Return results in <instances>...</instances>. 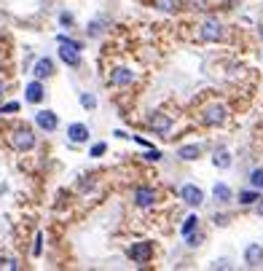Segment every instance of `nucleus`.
<instances>
[{
    "mask_svg": "<svg viewBox=\"0 0 263 271\" xmlns=\"http://www.w3.org/2000/svg\"><path fill=\"white\" fill-rule=\"evenodd\" d=\"M59 43H62V49H59V57L67 62V65H78L81 62V46L75 43V41H67L65 35H59Z\"/></svg>",
    "mask_w": 263,
    "mask_h": 271,
    "instance_id": "obj_1",
    "label": "nucleus"
},
{
    "mask_svg": "<svg viewBox=\"0 0 263 271\" xmlns=\"http://www.w3.org/2000/svg\"><path fill=\"white\" fill-rule=\"evenodd\" d=\"M151 252H153L151 242H137V244H132V247H129V258L135 260V263H148Z\"/></svg>",
    "mask_w": 263,
    "mask_h": 271,
    "instance_id": "obj_2",
    "label": "nucleus"
},
{
    "mask_svg": "<svg viewBox=\"0 0 263 271\" xmlns=\"http://www.w3.org/2000/svg\"><path fill=\"white\" fill-rule=\"evenodd\" d=\"M11 143H14V148H17V151H30L35 145V134H33V131H27V129H19V131H14Z\"/></svg>",
    "mask_w": 263,
    "mask_h": 271,
    "instance_id": "obj_3",
    "label": "nucleus"
},
{
    "mask_svg": "<svg viewBox=\"0 0 263 271\" xmlns=\"http://www.w3.org/2000/svg\"><path fill=\"white\" fill-rule=\"evenodd\" d=\"M226 121V107L223 105H210L204 110V123H210V126H218V123Z\"/></svg>",
    "mask_w": 263,
    "mask_h": 271,
    "instance_id": "obj_4",
    "label": "nucleus"
},
{
    "mask_svg": "<svg viewBox=\"0 0 263 271\" xmlns=\"http://www.w3.org/2000/svg\"><path fill=\"white\" fill-rule=\"evenodd\" d=\"M180 196L185 204H191V207H199L204 201V193L196 188V185H183V191H180Z\"/></svg>",
    "mask_w": 263,
    "mask_h": 271,
    "instance_id": "obj_5",
    "label": "nucleus"
},
{
    "mask_svg": "<svg viewBox=\"0 0 263 271\" xmlns=\"http://www.w3.org/2000/svg\"><path fill=\"white\" fill-rule=\"evenodd\" d=\"M148 126L153 131H159V134H167L169 126H172V121H169V115H164V113H153L148 118Z\"/></svg>",
    "mask_w": 263,
    "mask_h": 271,
    "instance_id": "obj_6",
    "label": "nucleus"
},
{
    "mask_svg": "<svg viewBox=\"0 0 263 271\" xmlns=\"http://www.w3.org/2000/svg\"><path fill=\"white\" fill-rule=\"evenodd\" d=\"M35 123L41 129H46V131H54V129H57V115H54L51 110H41L35 115Z\"/></svg>",
    "mask_w": 263,
    "mask_h": 271,
    "instance_id": "obj_7",
    "label": "nucleus"
},
{
    "mask_svg": "<svg viewBox=\"0 0 263 271\" xmlns=\"http://www.w3.org/2000/svg\"><path fill=\"white\" fill-rule=\"evenodd\" d=\"M135 201H137V207L148 210V207H153V201H156V193H153L151 188H137V193H135Z\"/></svg>",
    "mask_w": 263,
    "mask_h": 271,
    "instance_id": "obj_8",
    "label": "nucleus"
},
{
    "mask_svg": "<svg viewBox=\"0 0 263 271\" xmlns=\"http://www.w3.org/2000/svg\"><path fill=\"white\" fill-rule=\"evenodd\" d=\"M220 35H223V30L218 22H204L202 25V38L204 41H220Z\"/></svg>",
    "mask_w": 263,
    "mask_h": 271,
    "instance_id": "obj_9",
    "label": "nucleus"
},
{
    "mask_svg": "<svg viewBox=\"0 0 263 271\" xmlns=\"http://www.w3.org/2000/svg\"><path fill=\"white\" fill-rule=\"evenodd\" d=\"M244 260H247V266H260V260H263V247L260 244H250L244 250Z\"/></svg>",
    "mask_w": 263,
    "mask_h": 271,
    "instance_id": "obj_10",
    "label": "nucleus"
},
{
    "mask_svg": "<svg viewBox=\"0 0 263 271\" xmlns=\"http://www.w3.org/2000/svg\"><path fill=\"white\" fill-rule=\"evenodd\" d=\"M132 78H135V73H132L129 67H118V70L110 75V83H115V86H126V83H132Z\"/></svg>",
    "mask_w": 263,
    "mask_h": 271,
    "instance_id": "obj_11",
    "label": "nucleus"
},
{
    "mask_svg": "<svg viewBox=\"0 0 263 271\" xmlns=\"http://www.w3.org/2000/svg\"><path fill=\"white\" fill-rule=\"evenodd\" d=\"M67 134H70V140H73V143H83V140L89 137V129L83 126V123H73V126L67 129Z\"/></svg>",
    "mask_w": 263,
    "mask_h": 271,
    "instance_id": "obj_12",
    "label": "nucleus"
},
{
    "mask_svg": "<svg viewBox=\"0 0 263 271\" xmlns=\"http://www.w3.org/2000/svg\"><path fill=\"white\" fill-rule=\"evenodd\" d=\"M51 70H54L51 59H38V65H35V78H49Z\"/></svg>",
    "mask_w": 263,
    "mask_h": 271,
    "instance_id": "obj_13",
    "label": "nucleus"
},
{
    "mask_svg": "<svg viewBox=\"0 0 263 271\" xmlns=\"http://www.w3.org/2000/svg\"><path fill=\"white\" fill-rule=\"evenodd\" d=\"M41 99H43V86L38 81H33L27 86V102H41Z\"/></svg>",
    "mask_w": 263,
    "mask_h": 271,
    "instance_id": "obj_14",
    "label": "nucleus"
},
{
    "mask_svg": "<svg viewBox=\"0 0 263 271\" xmlns=\"http://www.w3.org/2000/svg\"><path fill=\"white\" fill-rule=\"evenodd\" d=\"M215 167H220V169H228L231 167V153L226 148H220L218 153H215Z\"/></svg>",
    "mask_w": 263,
    "mask_h": 271,
    "instance_id": "obj_15",
    "label": "nucleus"
},
{
    "mask_svg": "<svg viewBox=\"0 0 263 271\" xmlns=\"http://www.w3.org/2000/svg\"><path fill=\"white\" fill-rule=\"evenodd\" d=\"M212 196L218 199V201H228V199H231V188H228L226 183H218V185L212 188Z\"/></svg>",
    "mask_w": 263,
    "mask_h": 271,
    "instance_id": "obj_16",
    "label": "nucleus"
},
{
    "mask_svg": "<svg viewBox=\"0 0 263 271\" xmlns=\"http://www.w3.org/2000/svg\"><path fill=\"white\" fill-rule=\"evenodd\" d=\"M180 159H185V161L199 159V145H183V148H180Z\"/></svg>",
    "mask_w": 263,
    "mask_h": 271,
    "instance_id": "obj_17",
    "label": "nucleus"
},
{
    "mask_svg": "<svg viewBox=\"0 0 263 271\" xmlns=\"http://www.w3.org/2000/svg\"><path fill=\"white\" fill-rule=\"evenodd\" d=\"M196 223H199V218H196V215H191V218H185V223H183V236H191V231L196 228Z\"/></svg>",
    "mask_w": 263,
    "mask_h": 271,
    "instance_id": "obj_18",
    "label": "nucleus"
},
{
    "mask_svg": "<svg viewBox=\"0 0 263 271\" xmlns=\"http://www.w3.org/2000/svg\"><path fill=\"white\" fill-rule=\"evenodd\" d=\"M255 199H258V193H252V191H242V193H239V204H252Z\"/></svg>",
    "mask_w": 263,
    "mask_h": 271,
    "instance_id": "obj_19",
    "label": "nucleus"
},
{
    "mask_svg": "<svg viewBox=\"0 0 263 271\" xmlns=\"http://www.w3.org/2000/svg\"><path fill=\"white\" fill-rule=\"evenodd\" d=\"M156 6H159L161 11H175L177 0H156Z\"/></svg>",
    "mask_w": 263,
    "mask_h": 271,
    "instance_id": "obj_20",
    "label": "nucleus"
},
{
    "mask_svg": "<svg viewBox=\"0 0 263 271\" xmlns=\"http://www.w3.org/2000/svg\"><path fill=\"white\" fill-rule=\"evenodd\" d=\"M252 185L258 191H263V169H255V172H252Z\"/></svg>",
    "mask_w": 263,
    "mask_h": 271,
    "instance_id": "obj_21",
    "label": "nucleus"
},
{
    "mask_svg": "<svg viewBox=\"0 0 263 271\" xmlns=\"http://www.w3.org/2000/svg\"><path fill=\"white\" fill-rule=\"evenodd\" d=\"M81 105H83V107H94V105H97V99L91 97V94H81Z\"/></svg>",
    "mask_w": 263,
    "mask_h": 271,
    "instance_id": "obj_22",
    "label": "nucleus"
},
{
    "mask_svg": "<svg viewBox=\"0 0 263 271\" xmlns=\"http://www.w3.org/2000/svg\"><path fill=\"white\" fill-rule=\"evenodd\" d=\"M17 110H19V102H9L0 107V113H17Z\"/></svg>",
    "mask_w": 263,
    "mask_h": 271,
    "instance_id": "obj_23",
    "label": "nucleus"
},
{
    "mask_svg": "<svg viewBox=\"0 0 263 271\" xmlns=\"http://www.w3.org/2000/svg\"><path fill=\"white\" fill-rule=\"evenodd\" d=\"M145 159H151V161H159L161 159V153L156 148H148V153H145Z\"/></svg>",
    "mask_w": 263,
    "mask_h": 271,
    "instance_id": "obj_24",
    "label": "nucleus"
},
{
    "mask_svg": "<svg viewBox=\"0 0 263 271\" xmlns=\"http://www.w3.org/2000/svg\"><path fill=\"white\" fill-rule=\"evenodd\" d=\"M105 153V143H97L94 148H91V156H102Z\"/></svg>",
    "mask_w": 263,
    "mask_h": 271,
    "instance_id": "obj_25",
    "label": "nucleus"
},
{
    "mask_svg": "<svg viewBox=\"0 0 263 271\" xmlns=\"http://www.w3.org/2000/svg\"><path fill=\"white\" fill-rule=\"evenodd\" d=\"M33 252H35V255H41V236L35 239V247H33Z\"/></svg>",
    "mask_w": 263,
    "mask_h": 271,
    "instance_id": "obj_26",
    "label": "nucleus"
},
{
    "mask_svg": "<svg viewBox=\"0 0 263 271\" xmlns=\"http://www.w3.org/2000/svg\"><path fill=\"white\" fill-rule=\"evenodd\" d=\"M3 91H6V83H3V78H0V94H3Z\"/></svg>",
    "mask_w": 263,
    "mask_h": 271,
    "instance_id": "obj_27",
    "label": "nucleus"
}]
</instances>
